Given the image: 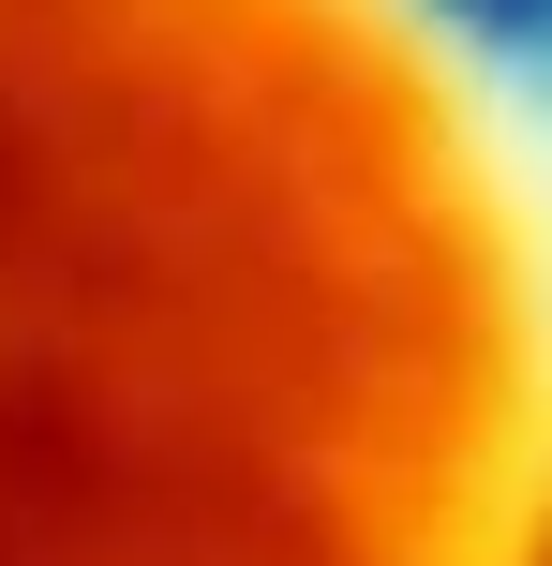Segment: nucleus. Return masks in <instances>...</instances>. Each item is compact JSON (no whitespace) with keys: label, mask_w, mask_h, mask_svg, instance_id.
Listing matches in <instances>:
<instances>
[{"label":"nucleus","mask_w":552,"mask_h":566,"mask_svg":"<svg viewBox=\"0 0 552 566\" xmlns=\"http://www.w3.org/2000/svg\"><path fill=\"white\" fill-rule=\"evenodd\" d=\"M523 239L448 0H0V566H493Z\"/></svg>","instance_id":"obj_1"},{"label":"nucleus","mask_w":552,"mask_h":566,"mask_svg":"<svg viewBox=\"0 0 552 566\" xmlns=\"http://www.w3.org/2000/svg\"><path fill=\"white\" fill-rule=\"evenodd\" d=\"M493 566H552V478L508 507V537H493Z\"/></svg>","instance_id":"obj_2"}]
</instances>
